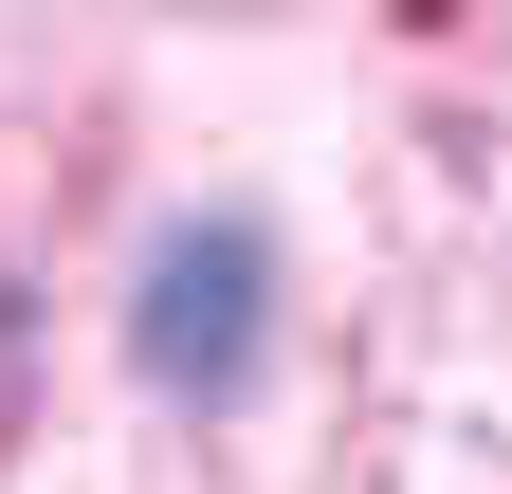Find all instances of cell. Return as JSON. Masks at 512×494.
I'll return each instance as SVG.
<instances>
[{
    "instance_id": "6da1fadb",
    "label": "cell",
    "mask_w": 512,
    "mask_h": 494,
    "mask_svg": "<svg viewBox=\"0 0 512 494\" xmlns=\"http://www.w3.org/2000/svg\"><path fill=\"white\" fill-rule=\"evenodd\" d=\"M256 330H275V238H256V220H183L147 257V312H128L147 385L165 403H238L256 385Z\"/></svg>"
}]
</instances>
